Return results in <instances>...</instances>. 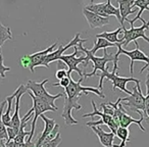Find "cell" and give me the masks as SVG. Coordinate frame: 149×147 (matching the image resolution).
<instances>
[{"label": "cell", "mask_w": 149, "mask_h": 147, "mask_svg": "<svg viewBox=\"0 0 149 147\" xmlns=\"http://www.w3.org/2000/svg\"><path fill=\"white\" fill-rule=\"evenodd\" d=\"M83 80L84 78H80L79 81L74 82L72 78L70 85L64 89L65 99H64V105H63L61 118L65 121V124L68 126L79 124V122L77 120H74V116H72V110L82 109V105L78 102L82 95H88L91 92V93L96 94L98 97L105 98V95L102 93V91L99 88L85 87V86L82 85Z\"/></svg>", "instance_id": "6da1fadb"}, {"label": "cell", "mask_w": 149, "mask_h": 147, "mask_svg": "<svg viewBox=\"0 0 149 147\" xmlns=\"http://www.w3.org/2000/svg\"><path fill=\"white\" fill-rule=\"evenodd\" d=\"M87 41V39H83L79 44L77 45V47L79 48L80 51L84 52L86 55V60L83 62V65L84 68L88 65V62L89 61H92L94 64V68H93V72H90V74H84V78H91V77H94L96 76V72L97 70H101V72H105L107 70V66L106 64L110 61H113V72H116L118 70V59L120 58H116L114 56L113 53H108L107 52V49H103V56L100 57V56H95L94 54L91 53L90 50H88L87 48H85L83 46V44Z\"/></svg>", "instance_id": "7a4b0ae2"}, {"label": "cell", "mask_w": 149, "mask_h": 147, "mask_svg": "<svg viewBox=\"0 0 149 147\" xmlns=\"http://www.w3.org/2000/svg\"><path fill=\"white\" fill-rule=\"evenodd\" d=\"M100 81H99V89L102 91L103 89V83H104V80L105 81H110L112 83V90H116V89H120V91L125 92L127 93L128 95H131L132 94V91L127 89V84L129 82H135L136 84L140 83V80L138 79H135L133 77H120L116 74V72H113L112 70L111 72H108V70H106L105 72H103L102 74H100Z\"/></svg>", "instance_id": "3957f363"}, {"label": "cell", "mask_w": 149, "mask_h": 147, "mask_svg": "<svg viewBox=\"0 0 149 147\" xmlns=\"http://www.w3.org/2000/svg\"><path fill=\"white\" fill-rule=\"evenodd\" d=\"M48 82V79H45L41 82H37V81H32L29 80L26 85L28 91H31L36 97L40 98V99L44 100L45 102H47L49 105H51L53 108H55L57 110V106L55 105L54 101L58 98L62 97L64 95L63 93H58L56 95H51L47 90L45 89V84Z\"/></svg>", "instance_id": "277c9868"}, {"label": "cell", "mask_w": 149, "mask_h": 147, "mask_svg": "<svg viewBox=\"0 0 149 147\" xmlns=\"http://www.w3.org/2000/svg\"><path fill=\"white\" fill-rule=\"evenodd\" d=\"M120 98H122V104L124 107H127L128 109L135 112H138V114H140L141 111H145L146 99H145V96L142 93L140 83L136 84V86L133 87V91L131 95H129L128 97Z\"/></svg>", "instance_id": "5b68a950"}, {"label": "cell", "mask_w": 149, "mask_h": 147, "mask_svg": "<svg viewBox=\"0 0 149 147\" xmlns=\"http://www.w3.org/2000/svg\"><path fill=\"white\" fill-rule=\"evenodd\" d=\"M135 45H136V48L131 51H128V50L124 49L122 46V44H116V47H118V52L114 53V56L116 58H120V54H125L126 56H128L131 60V63H130V72L131 75L134 74V62L135 61H143L145 62V65L143 66L142 68L140 70V72L142 74L145 70L149 66V56H147L142 50L140 49L139 47V43L137 41L134 42Z\"/></svg>", "instance_id": "8992f818"}, {"label": "cell", "mask_w": 149, "mask_h": 147, "mask_svg": "<svg viewBox=\"0 0 149 147\" xmlns=\"http://www.w3.org/2000/svg\"><path fill=\"white\" fill-rule=\"evenodd\" d=\"M140 21L143 23V25L141 26V27L135 28L134 25H131L130 30L123 27V37L120 38V41H122V46L124 49L131 43V42L137 41L139 38H142L147 43H149V37H147L146 34H145V31H146L147 29H149V21L146 23L143 17H141Z\"/></svg>", "instance_id": "52a82bcc"}, {"label": "cell", "mask_w": 149, "mask_h": 147, "mask_svg": "<svg viewBox=\"0 0 149 147\" xmlns=\"http://www.w3.org/2000/svg\"><path fill=\"white\" fill-rule=\"evenodd\" d=\"M30 97L32 98V101H33V109H34V118L32 121V128H31V135L28 137L27 139L29 140H33L34 134H35V130H36V124H37V120L41 114H43L46 111H56L55 108H53L51 105L45 102L44 100L40 99V98L36 97L31 91H28Z\"/></svg>", "instance_id": "ba28073f"}, {"label": "cell", "mask_w": 149, "mask_h": 147, "mask_svg": "<svg viewBox=\"0 0 149 147\" xmlns=\"http://www.w3.org/2000/svg\"><path fill=\"white\" fill-rule=\"evenodd\" d=\"M74 51L72 52V54H64V55H61V57L59 58L60 61L64 62V63L68 65V77H72V72H77L79 74L80 78H84V74L85 72L79 68V64L83 63L86 60V55H82L78 57V54H79V48L77 46L74 47Z\"/></svg>", "instance_id": "9c48e42d"}, {"label": "cell", "mask_w": 149, "mask_h": 147, "mask_svg": "<svg viewBox=\"0 0 149 147\" xmlns=\"http://www.w3.org/2000/svg\"><path fill=\"white\" fill-rule=\"evenodd\" d=\"M56 46H57V42L56 43H53L52 45H50L48 48L44 50H41V51L35 52L33 54H29V59H30V70L32 72H35V68L37 66H45V60L46 57L49 53L53 52L55 50Z\"/></svg>", "instance_id": "30bf717a"}, {"label": "cell", "mask_w": 149, "mask_h": 147, "mask_svg": "<svg viewBox=\"0 0 149 147\" xmlns=\"http://www.w3.org/2000/svg\"><path fill=\"white\" fill-rule=\"evenodd\" d=\"M82 40L83 39L80 38V33H77L76 35H74V37L72 38V41H70V43L66 44L65 46L59 45V47H58L57 49H55L53 52H51V53H49L47 55L46 60H45V68H49V64L51 63V62L55 61V60H59V58L61 57V55H63V52L65 51V50L70 49V48H72V47H74V46H77Z\"/></svg>", "instance_id": "8fae6325"}, {"label": "cell", "mask_w": 149, "mask_h": 147, "mask_svg": "<svg viewBox=\"0 0 149 147\" xmlns=\"http://www.w3.org/2000/svg\"><path fill=\"white\" fill-rule=\"evenodd\" d=\"M28 92V89L26 87V85L22 84L17 87V94L15 97V112H13V116H11V122H10V128H13L17 133H19V127H21V121L22 118H19V102H21V98L24 94Z\"/></svg>", "instance_id": "7c38bea8"}, {"label": "cell", "mask_w": 149, "mask_h": 147, "mask_svg": "<svg viewBox=\"0 0 149 147\" xmlns=\"http://www.w3.org/2000/svg\"><path fill=\"white\" fill-rule=\"evenodd\" d=\"M91 103H92V107H93V112L91 114H85L82 116V118H88V116H99L101 118V121L103 122V125H106V126L109 128V130L111 131L112 133L116 134V131L120 127L116 125V123L114 122V120L112 118L111 116H108V114H105L104 112L100 111V110L97 109L96 107V104L94 102V100H91Z\"/></svg>", "instance_id": "4fadbf2b"}, {"label": "cell", "mask_w": 149, "mask_h": 147, "mask_svg": "<svg viewBox=\"0 0 149 147\" xmlns=\"http://www.w3.org/2000/svg\"><path fill=\"white\" fill-rule=\"evenodd\" d=\"M83 15L91 29L102 28L109 24V17H103L101 15H98L94 13H91V11L87 10L85 8L83 9Z\"/></svg>", "instance_id": "5bb4252c"}, {"label": "cell", "mask_w": 149, "mask_h": 147, "mask_svg": "<svg viewBox=\"0 0 149 147\" xmlns=\"http://www.w3.org/2000/svg\"><path fill=\"white\" fill-rule=\"evenodd\" d=\"M92 131L96 134V136L98 137L99 139V142L101 143L102 146L104 147H118V145L113 144V140H114V137H116V134L112 132H105L103 131L100 126H94L91 127Z\"/></svg>", "instance_id": "9a60e30c"}, {"label": "cell", "mask_w": 149, "mask_h": 147, "mask_svg": "<svg viewBox=\"0 0 149 147\" xmlns=\"http://www.w3.org/2000/svg\"><path fill=\"white\" fill-rule=\"evenodd\" d=\"M135 0H120L118 3V9H120V17H122V22H120V27H125V21L128 22V17L130 15L137 13L139 10L138 7H133Z\"/></svg>", "instance_id": "2e32d148"}, {"label": "cell", "mask_w": 149, "mask_h": 147, "mask_svg": "<svg viewBox=\"0 0 149 147\" xmlns=\"http://www.w3.org/2000/svg\"><path fill=\"white\" fill-rule=\"evenodd\" d=\"M40 118H41L44 122V130H43V132H42V135L39 137V139H38L37 142H36V147L41 146L42 143L45 141V139L47 138V137L50 135V133L53 131L54 127H55V125H56L55 120L47 118V116H45L44 114H41Z\"/></svg>", "instance_id": "e0dca14e"}, {"label": "cell", "mask_w": 149, "mask_h": 147, "mask_svg": "<svg viewBox=\"0 0 149 147\" xmlns=\"http://www.w3.org/2000/svg\"><path fill=\"white\" fill-rule=\"evenodd\" d=\"M17 94V88L15 89V91L13 92L10 96H7L6 99H5L7 102V108H6V111H5L4 114H2V121L6 127L10 126V122H11L10 112H11V109H13V101L15 100Z\"/></svg>", "instance_id": "ac0fdd59"}, {"label": "cell", "mask_w": 149, "mask_h": 147, "mask_svg": "<svg viewBox=\"0 0 149 147\" xmlns=\"http://www.w3.org/2000/svg\"><path fill=\"white\" fill-rule=\"evenodd\" d=\"M122 32H123V28L120 27L113 32H103L101 34H98V35H96V38H103V39L107 40L108 42L116 44H116H122L120 39H118V35Z\"/></svg>", "instance_id": "d6986e66"}, {"label": "cell", "mask_w": 149, "mask_h": 147, "mask_svg": "<svg viewBox=\"0 0 149 147\" xmlns=\"http://www.w3.org/2000/svg\"><path fill=\"white\" fill-rule=\"evenodd\" d=\"M105 4L106 2H102V3H90V4L86 5L85 9L91 11V13H94L98 15H101L103 17H107L105 11Z\"/></svg>", "instance_id": "ffe728a7"}, {"label": "cell", "mask_w": 149, "mask_h": 147, "mask_svg": "<svg viewBox=\"0 0 149 147\" xmlns=\"http://www.w3.org/2000/svg\"><path fill=\"white\" fill-rule=\"evenodd\" d=\"M6 105V100L0 103V140L4 141L7 143L8 141V136H7V130H6V126L4 125L2 121V114H3V108Z\"/></svg>", "instance_id": "44dd1931"}, {"label": "cell", "mask_w": 149, "mask_h": 147, "mask_svg": "<svg viewBox=\"0 0 149 147\" xmlns=\"http://www.w3.org/2000/svg\"><path fill=\"white\" fill-rule=\"evenodd\" d=\"M108 47H116V45L113 43H110V42H108L107 40L103 39V38H97V41L95 42L93 48H92L90 51H91L92 54L95 55V53L99 49H106V48H108Z\"/></svg>", "instance_id": "7402d4cb"}, {"label": "cell", "mask_w": 149, "mask_h": 147, "mask_svg": "<svg viewBox=\"0 0 149 147\" xmlns=\"http://www.w3.org/2000/svg\"><path fill=\"white\" fill-rule=\"evenodd\" d=\"M116 136H118V138L120 139V144L118 145V147H126L127 144L130 142V139H129V136H130V131H129L128 128H120L116 131Z\"/></svg>", "instance_id": "603a6c76"}, {"label": "cell", "mask_w": 149, "mask_h": 147, "mask_svg": "<svg viewBox=\"0 0 149 147\" xmlns=\"http://www.w3.org/2000/svg\"><path fill=\"white\" fill-rule=\"evenodd\" d=\"M8 40H13V34L9 27L3 25L0 22V46H2Z\"/></svg>", "instance_id": "cb8c5ba5"}, {"label": "cell", "mask_w": 149, "mask_h": 147, "mask_svg": "<svg viewBox=\"0 0 149 147\" xmlns=\"http://www.w3.org/2000/svg\"><path fill=\"white\" fill-rule=\"evenodd\" d=\"M105 11L107 17H110V15H113V17H116L118 22H122V17H120V13L118 7H116L111 4V0H106V4H105Z\"/></svg>", "instance_id": "d4e9b609"}, {"label": "cell", "mask_w": 149, "mask_h": 147, "mask_svg": "<svg viewBox=\"0 0 149 147\" xmlns=\"http://www.w3.org/2000/svg\"><path fill=\"white\" fill-rule=\"evenodd\" d=\"M35 146H36V143H34L33 141L29 140V139H27V141L25 143H19L13 140L8 141L6 143V147H35Z\"/></svg>", "instance_id": "484cf974"}, {"label": "cell", "mask_w": 149, "mask_h": 147, "mask_svg": "<svg viewBox=\"0 0 149 147\" xmlns=\"http://www.w3.org/2000/svg\"><path fill=\"white\" fill-rule=\"evenodd\" d=\"M60 143H61V136H60V133H58L55 138L48 141V142L43 143L40 147H58Z\"/></svg>", "instance_id": "4316f807"}, {"label": "cell", "mask_w": 149, "mask_h": 147, "mask_svg": "<svg viewBox=\"0 0 149 147\" xmlns=\"http://www.w3.org/2000/svg\"><path fill=\"white\" fill-rule=\"evenodd\" d=\"M100 106H101V108H102V112H104L105 114H108V116H113L114 107L110 104V102H108V103H101Z\"/></svg>", "instance_id": "83f0119b"}, {"label": "cell", "mask_w": 149, "mask_h": 147, "mask_svg": "<svg viewBox=\"0 0 149 147\" xmlns=\"http://www.w3.org/2000/svg\"><path fill=\"white\" fill-rule=\"evenodd\" d=\"M70 80H72V77H65L64 79L60 80L59 83H55V84H52V87H62L63 89H65L70 83Z\"/></svg>", "instance_id": "f1b7e54d"}, {"label": "cell", "mask_w": 149, "mask_h": 147, "mask_svg": "<svg viewBox=\"0 0 149 147\" xmlns=\"http://www.w3.org/2000/svg\"><path fill=\"white\" fill-rule=\"evenodd\" d=\"M9 70H10V68L4 65V63H3V56L0 55V77L2 78V79H4L5 72H9Z\"/></svg>", "instance_id": "f546056e"}, {"label": "cell", "mask_w": 149, "mask_h": 147, "mask_svg": "<svg viewBox=\"0 0 149 147\" xmlns=\"http://www.w3.org/2000/svg\"><path fill=\"white\" fill-rule=\"evenodd\" d=\"M55 77H56V79H58L59 81H60V80H62V79H64L65 77H68V70H56Z\"/></svg>", "instance_id": "4dcf8cb0"}, {"label": "cell", "mask_w": 149, "mask_h": 147, "mask_svg": "<svg viewBox=\"0 0 149 147\" xmlns=\"http://www.w3.org/2000/svg\"><path fill=\"white\" fill-rule=\"evenodd\" d=\"M19 62H21V65L23 66L24 68H30V59H29V56L28 55H25V56H23V57H21Z\"/></svg>", "instance_id": "1f68e13d"}, {"label": "cell", "mask_w": 149, "mask_h": 147, "mask_svg": "<svg viewBox=\"0 0 149 147\" xmlns=\"http://www.w3.org/2000/svg\"><path fill=\"white\" fill-rule=\"evenodd\" d=\"M143 114H144V121L147 123V124H149V105L146 106L145 111L143 112Z\"/></svg>", "instance_id": "d6a6232c"}, {"label": "cell", "mask_w": 149, "mask_h": 147, "mask_svg": "<svg viewBox=\"0 0 149 147\" xmlns=\"http://www.w3.org/2000/svg\"><path fill=\"white\" fill-rule=\"evenodd\" d=\"M0 147H6V142L0 140Z\"/></svg>", "instance_id": "836d02e7"}, {"label": "cell", "mask_w": 149, "mask_h": 147, "mask_svg": "<svg viewBox=\"0 0 149 147\" xmlns=\"http://www.w3.org/2000/svg\"><path fill=\"white\" fill-rule=\"evenodd\" d=\"M0 55H2V50H1V46H0Z\"/></svg>", "instance_id": "e575fe53"}, {"label": "cell", "mask_w": 149, "mask_h": 147, "mask_svg": "<svg viewBox=\"0 0 149 147\" xmlns=\"http://www.w3.org/2000/svg\"><path fill=\"white\" fill-rule=\"evenodd\" d=\"M120 0H116V2H120Z\"/></svg>", "instance_id": "d590c367"}, {"label": "cell", "mask_w": 149, "mask_h": 147, "mask_svg": "<svg viewBox=\"0 0 149 147\" xmlns=\"http://www.w3.org/2000/svg\"><path fill=\"white\" fill-rule=\"evenodd\" d=\"M90 1H91V2H92V1H93V0H90Z\"/></svg>", "instance_id": "8d00e7d4"}, {"label": "cell", "mask_w": 149, "mask_h": 147, "mask_svg": "<svg viewBox=\"0 0 149 147\" xmlns=\"http://www.w3.org/2000/svg\"></svg>", "instance_id": "74e56055"}]
</instances>
